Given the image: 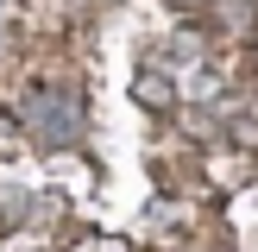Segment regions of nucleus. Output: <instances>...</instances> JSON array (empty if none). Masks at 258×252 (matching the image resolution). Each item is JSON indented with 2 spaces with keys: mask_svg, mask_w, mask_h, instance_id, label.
I'll list each match as a JSON object with an SVG mask.
<instances>
[{
  "mask_svg": "<svg viewBox=\"0 0 258 252\" xmlns=\"http://www.w3.org/2000/svg\"><path fill=\"white\" fill-rule=\"evenodd\" d=\"M19 126L38 139V145H70L82 133V107H76L70 88H32L19 107Z\"/></svg>",
  "mask_w": 258,
  "mask_h": 252,
  "instance_id": "nucleus-1",
  "label": "nucleus"
},
{
  "mask_svg": "<svg viewBox=\"0 0 258 252\" xmlns=\"http://www.w3.org/2000/svg\"><path fill=\"white\" fill-rule=\"evenodd\" d=\"M139 101H151V107H170V88H164L158 76H139Z\"/></svg>",
  "mask_w": 258,
  "mask_h": 252,
  "instance_id": "nucleus-2",
  "label": "nucleus"
},
{
  "mask_svg": "<svg viewBox=\"0 0 258 252\" xmlns=\"http://www.w3.org/2000/svg\"><path fill=\"white\" fill-rule=\"evenodd\" d=\"M164 7H183V13H189V7H208V0H164Z\"/></svg>",
  "mask_w": 258,
  "mask_h": 252,
  "instance_id": "nucleus-3",
  "label": "nucleus"
}]
</instances>
